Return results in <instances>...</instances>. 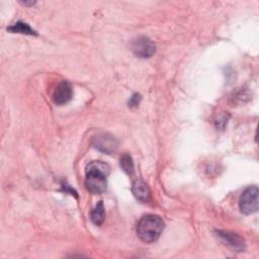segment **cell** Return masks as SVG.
Returning <instances> with one entry per match:
<instances>
[{
	"instance_id": "obj_6",
	"label": "cell",
	"mask_w": 259,
	"mask_h": 259,
	"mask_svg": "<svg viewBox=\"0 0 259 259\" xmlns=\"http://www.w3.org/2000/svg\"><path fill=\"white\" fill-rule=\"evenodd\" d=\"M217 236L230 248L236 251H243L245 249V241L242 237L237 234L226 232V231H217Z\"/></svg>"
},
{
	"instance_id": "obj_13",
	"label": "cell",
	"mask_w": 259,
	"mask_h": 259,
	"mask_svg": "<svg viewBox=\"0 0 259 259\" xmlns=\"http://www.w3.org/2000/svg\"><path fill=\"white\" fill-rule=\"evenodd\" d=\"M227 120H228V118L226 117V115H224V114H223V115L219 116V118H218V120H217V126L219 127V126H220V124H221V123H223L222 125H223V127H224V126L226 125V123H227V122H226Z\"/></svg>"
},
{
	"instance_id": "obj_7",
	"label": "cell",
	"mask_w": 259,
	"mask_h": 259,
	"mask_svg": "<svg viewBox=\"0 0 259 259\" xmlns=\"http://www.w3.org/2000/svg\"><path fill=\"white\" fill-rule=\"evenodd\" d=\"M73 95V89L68 81L61 82L53 93V100L56 104L62 105L71 100Z\"/></svg>"
},
{
	"instance_id": "obj_5",
	"label": "cell",
	"mask_w": 259,
	"mask_h": 259,
	"mask_svg": "<svg viewBox=\"0 0 259 259\" xmlns=\"http://www.w3.org/2000/svg\"><path fill=\"white\" fill-rule=\"evenodd\" d=\"M92 144L96 149L108 155L114 153L118 145L116 139L110 134L106 133H101L94 136L92 139Z\"/></svg>"
},
{
	"instance_id": "obj_4",
	"label": "cell",
	"mask_w": 259,
	"mask_h": 259,
	"mask_svg": "<svg viewBox=\"0 0 259 259\" xmlns=\"http://www.w3.org/2000/svg\"><path fill=\"white\" fill-rule=\"evenodd\" d=\"M133 53L142 59L150 58L155 54V44L147 36H139L132 41L131 45Z\"/></svg>"
},
{
	"instance_id": "obj_2",
	"label": "cell",
	"mask_w": 259,
	"mask_h": 259,
	"mask_svg": "<svg viewBox=\"0 0 259 259\" xmlns=\"http://www.w3.org/2000/svg\"><path fill=\"white\" fill-rule=\"evenodd\" d=\"M164 230L163 220L156 214L144 215L137 225V235L145 243L155 242Z\"/></svg>"
},
{
	"instance_id": "obj_10",
	"label": "cell",
	"mask_w": 259,
	"mask_h": 259,
	"mask_svg": "<svg viewBox=\"0 0 259 259\" xmlns=\"http://www.w3.org/2000/svg\"><path fill=\"white\" fill-rule=\"evenodd\" d=\"M9 31L11 32H17V33H23V34H29V35H35L36 32L25 22H21L18 21L16 23H14L13 25L9 26L7 28Z\"/></svg>"
},
{
	"instance_id": "obj_12",
	"label": "cell",
	"mask_w": 259,
	"mask_h": 259,
	"mask_svg": "<svg viewBox=\"0 0 259 259\" xmlns=\"http://www.w3.org/2000/svg\"><path fill=\"white\" fill-rule=\"evenodd\" d=\"M141 101V95L138 94V93H135L132 95L130 101H128V106L131 107H134V106H138L139 103Z\"/></svg>"
},
{
	"instance_id": "obj_8",
	"label": "cell",
	"mask_w": 259,
	"mask_h": 259,
	"mask_svg": "<svg viewBox=\"0 0 259 259\" xmlns=\"http://www.w3.org/2000/svg\"><path fill=\"white\" fill-rule=\"evenodd\" d=\"M132 192L141 202H148L151 199V190L148 184L141 179L134 181L132 185Z\"/></svg>"
},
{
	"instance_id": "obj_9",
	"label": "cell",
	"mask_w": 259,
	"mask_h": 259,
	"mask_svg": "<svg viewBox=\"0 0 259 259\" xmlns=\"http://www.w3.org/2000/svg\"><path fill=\"white\" fill-rule=\"evenodd\" d=\"M90 218L91 221L93 222L94 225L96 226H100L105 218V210H104V205L102 201H99L95 207L91 210L90 212Z\"/></svg>"
},
{
	"instance_id": "obj_11",
	"label": "cell",
	"mask_w": 259,
	"mask_h": 259,
	"mask_svg": "<svg viewBox=\"0 0 259 259\" xmlns=\"http://www.w3.org/2000/svg\"><path fill=\"white\" fill-rule=\"evenodd\" d=\"M119 165L121 167V169L123 170L124 173H126L127 175H133L134 174V171H135V166H134V162H133V159L130 155L127 154H124L120 157V160H119Z\"/></svg>"
},
{
	"instance_id": "obj_1",
	"label": "cell",
	"mask_w": 259,
	"mask_h": 259,
	"mask_svg": "<svg viewBox=\"0 0 259 259\" xmlns=\"http://www.w3.org/2000/svg\"><path fill=\"white\" fill-rule=\"evenodd\" d=\"M109 174V167L101 161H92L86 166L85 186L91 193L97 194L105 191L106 177Z\"/></svg>"
},
{
	"instance_id": "obj_3",
	"label": "cell",
	"mask_w": 259,
	"mask_h": 259,
	"mask_svg": "<svg viewBox=\"0 0 259 259\" xmlns=\"http://www.w3.org/2000/svg\"><path fill=\"white\" fill-rule=\"evenodd\" d=\"M259 190L258 187L253 185L247 187L241 194L239 199V206L243 213L251 214L258 210L259 199H258Z\"/></svg>"
}]
</instances>
